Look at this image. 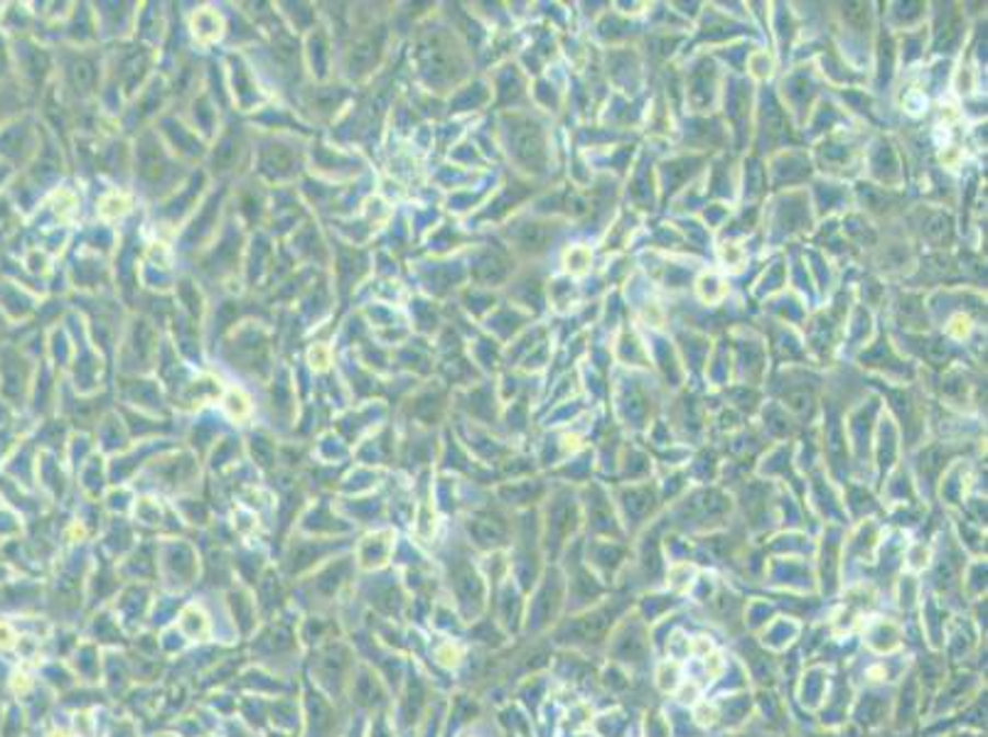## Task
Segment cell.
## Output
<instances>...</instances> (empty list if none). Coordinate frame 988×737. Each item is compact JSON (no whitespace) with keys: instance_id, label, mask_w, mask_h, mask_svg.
Segmentation results:
<instances>
[{"instance_id":"obj_1","label":"cell","mask_w":988,"mask_h":737,"mask_svg":"<svg viewBox=\"0 0 988 737\" xmlns=\"http://www.w3.org/2000/svg\"><path fill=\"white\" fill-rule=\"evenodd\" d=\"M94 59L79 53L77 57L67 59L65 62V82L69 87V92H74L79 99H84L94 92L96 87V69H94Z\"/></svg>"}]
</instances>
